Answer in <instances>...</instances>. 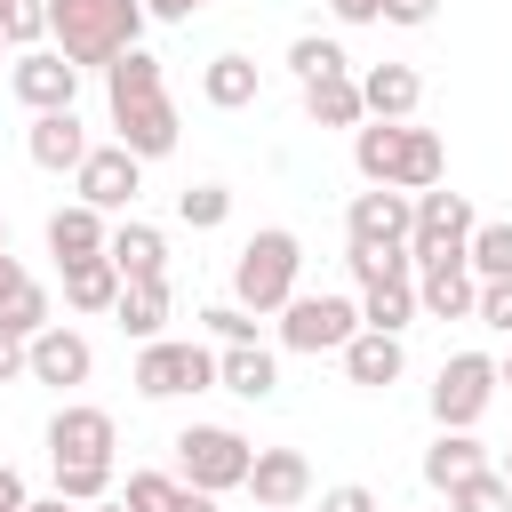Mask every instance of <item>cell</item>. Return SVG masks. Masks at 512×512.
Instances as JSON below:
<instances>
[{"label":"cell","mask_w":512,"mask_h":512,"mask_svg":"<svg viewBox=\"0 0 512 512\" xmlns=\"http://www.w3.org/2000/svg\"><path fill=\"white\" fill-rule=\"evenodd\" d=\"M408 224H416V200L392 192V184H368V192L352 200V216H344L352 248H408Z\"/></svg>","instance_id":"11"},{"label":"cell","mask_w":512,"mask_h":512,"mask_svg":"<svg viewBox=\"0 0 512 512\" xmlns=\"http://www.w3.org/2000/svg\"><path fill=\"white\" fill-rule=\"evenodd\" d=\"M296 272H304V240H296L288 224H264V232H248L240 256H232V304L280 312V304L296 296Z\"/></svg>","instance_id":"3"},{"label":"cell","mask_w":512,"mask_h":512,"mask_svg":"<svg viewBox=\"0 0 512 512\" xmlns=\"http://www.w3.org/2000/svg\"><path fill=\"white\" fill-rule=\"evenodd\" d=\"M104 256L120 264V280H152V272H168V240H160V224H144V216H120V224L104 232Z\"/></svg>","instance_id":"16"},{"label":"cell","mask_w":512,"mask_h":512,"mask_svg":"<svg viewBox=\"0 0 512 512\" xmlns=\"http://www.w3.org/2000/svg\"><path fill=\"white\" fill-rule=\"evenodd\" d=\"M104 104H112V128L136 160H160L176 152V104H168V80H160V56L144 48H120L104 64Z\"/></svg>","instance_id":"1"},{"label":"cell","mask_w":512,"mask_h":512,"mask_svg":"<svg viewBox=\"0 0 512 512\" xmlns=\"http://www.w3.org/2000/svg\"><path fill=\"white\" fill-rule=\"evenodd\" d=\"M176 216H184L192 232H216V224L232 216V192H224V184H184V192H176Z\"/></svg>","instance_id":"33"},{"label":"cell","mask_w":512,"mask_h":512,"mask_svg":"<svg viewBox=\"0 0 512 512\" xmlns=\"http://www.w3.org/2000/svg\"><path fill=\"white\" fill-rule=\"evenodd\" d=\"M488 400H496V360H488V352L440 360V376H432V416H440V424H480Z\"/></svg>","instance_id":"8"},{"label":"cell","mask_w":512,"mask_h":512,"mask_svg":"<svg viewBox=\"0 0 512 512\" xmlns=\"http://www.w3.org/2000/svg\"><path fill=\"white\" fill-rule=\"evenodd\" d=\"M40 328H48V288H40L32 272H16V280L0 288V336H24V344H32Z\"/></svg>","instance_id":"29"},{"label":"cell","mask_w":512,"mask_h":512,"mask_svg":"<svg viewBox=\"0 0 512 512\" xmlns=\"http://www.w3.org/2000/svg\"><path fill=\"white\" fill-rule=\"evenodd\" d=\"M440 176H448V152H440V136L400 120V152H392V176H384V184H392V192H432Z\"/></svg>","instance_id":"17"},{"label":"cell","mask_w":512,"mask_h":512,"mask_svg":"<svg viewBox=\"0 0 512 512\" xmlns=\"http://www.w3.org/2000/svg\"><path fill=\"white\" fill-rule=\"evenodd\" d=\"M8 88H16V104H32V112H64V104L80 96V64H72L64 48H16Z\"/></svg>","instance_id":"10"},{"label":"cell","mask_w":512,"mask_h":512,"mask_svg":"<svg viewBox=\"0 0 512 512\" xmlns=\"http://www.w3.org/2000/svg\"><path fill=\"white\" fill-rule=\"evenodd\" d=\"M48 32L72 64H112L144 40V0H48Z\"/></svg>","instance_id":"2"},{"label":"cell","mask_w":512,"mask_h":512,"mask_svg":"<svg viewBox=\"0 0 512 512\" xmlns=\"http://www.w3.org/2000/svg\"><path fill=\"white\" fill-rule=\"evenodd\" d=\"M448 512H512L504 472H496V464H480L472 480H456V488H448Z\"/></svg>","instance_id":"32"},{"label":"cell","mask_w":512,"mask_h":512,"mask_svg":"<svg viewBox=\"0 0 512 512\" xmlns=\"http://www.w3.org/2000/svg\"><path fill=\"white\" fill-rule=\"evenodd\" d=\"M24 512H80V504H64V496H32Z\"/></svg>","instance_id":"48"},{"label":"cell","mask_w":512,"mask_h":512,"mask_svg":"<svg viewBox=\"0 0 512 512\" xmlns=\"http://www.w3.org/2000/svg\"><path fill=\"white\" fill-rule=\"evenodd\" d=\"M200 320H208L216 344H256V312H248V304H208Z\"/></svg>","instance_id":"37"},{"label":"cell","mask_w":512,"mask_h":512,"mask_svg":"<svg viewBox=\"0 0 512 512\" xmlns=\"http://www.w3.org/2000/svg\"><path fill=\"white\" fill-rule=\"evenodd\" d=\"M0 56H8V40H0Z\"/></svg>","instance_id":"53"},{"label":"cell","mask_w":512,"mask_h":512,"mask_svg":"<svg viewBox=\"0 0 512 512\" xmlns=\"http://www.w3.org/2000/svg\"><path fill=\"white\" fill-rule=\"evenodd\" d=\"M88 368H96V352H88V336L64 328V320H48V328L24 344V376H40V384H88Z\"/></svg>","instance_id":"14"},{"label":"cell","mask_w":512,"mask_h":512,"mask_svg":"<svg viewBox=\"0 0 512 512\" xmlns=\"http://www.w3.org/2000/svg\"><path fill=\"white\" fill-rule=\"evenodd\" d=\"M0 40L8 48H40L48 40V0H0Z\"/></svg>","instance_id":"34"},{"label":"cell","mask_w":512,"mask_h":512,"mask_svg":"<svg viewBox=\"0 0 512 512\" xmlns=\"http://www.w3.org/2000/svg\"><path fill=\"white\" fill-rule=\"evenodd\" d=\"M480 464H488V448L472 440V424H440V440L424 448V480H432V488H456V480H472Z\"/></svg>","instance_id":"26"},{"label":"cell","mask_w":512,"mask_h":512,"mask_svg":"<svg viewBox=\"0 0 512 512\" xmlns=\"http://www.w3.org/2000/svg\"><path fill=\"white\" fill-rule=\"evenodd\" d=\"M80 512H128V504H112V496H96V504H80Z\"/></svg>","instance_id":"49"},{"label":"cell","mask_w":512,"mask_h":512,"mask_svg":"<svg viewBox=\"0 0 512 512\" xmlns=\"http://www.w3.org/2000/svg\"><path fill=\"white\" fill-rule=\"evenodd\" d=\"M272 512H304V504H272Z\"/></svg>","instance_id":"52"},{"label":"cell","mask_w":512,"mask_h":512,"mask_svg":"<svg viewBox=\"0 0 512 512\" xmlns=\"http://www.w3.org/2000/svg\"><path fill=\"white\" fill-rule=\"evenodd\" d=\"M288 72H296V80H328V72H344V48L320 40V32H304V40L288 48Z\"/></svg>","instance_id":"35"},{"label":"cell","mask_w":512,"mask_h":512,"mask_svg":"<svg viewBox=\"0 0 512 512\" xmlns=\"http://www.w3.org/2000/svg\"><path fill=\"white\" fill-rule=\"evenodd\" d=\"M168 512H216V496L192 488V480H176V504H168Z\"/></svg>","instance_id":"46"},{"label":"cell","mask_w":512,"mask_h":512,"mask_svg":"<svg viewBox=\"0 0 512 512\" xmlns=\"http://www.w3.org/2000/svg\"><path fill=\"white\" fill-rule=\"evenodd\" d=\"M144 400H184V392H208L216 384V352L192 344V336H152L136 352V376H128Z\"/></svg>","instance_id":"4"},{"label":"cell","mask_w":512,"mask_h":512,"mask_svg":"<svg viewBox=\"0 0 512 512\" xmlns=\"http://www.w3.org/2000/svg\"><path fill=\"white\" fill-rule=\"evenodd\" d=\"M128 512H168L176 504V480L168 472H128V496H120Z\"/></svg>","instance_id":"38"},{"label":"cell","mask_w":512,"mask_h":512,"mask_svg":"<svg viewBox=\"0 0 512 512\" xmlns=\"http://www.w3.org/2000/svg\"><path fill=\"white\" fill-rule=\"evenodd\" d=\"M112 320H120L136 344H152V336L168 328V272H152V280H120V304H112Z\"/></svg>","instance_id":"25"},{"label":"cell","mask_w":512,"mask_h":512,"mask_svg":"<svg viewBox=\"0 0 512 512\" xmlns=\"http://www.w3.org/2000/svg\"><path fill=\"white\" fill-rule=\"evenodd\" d=\"M408 320H416V272H376V280H360V328L400 336Z\"/></svg>","instance_id":"18"},{"label":"cell","mask_w":512,"mask_h":512,"mask_svg":"<svg viewBox=\"0 0 512 512\" xmlns=\"http://www.w3.org/2000/svg\"><path fill=\"white\" fill-rule=\"evenodd\" d=\"M72 176H80V200H88V208H104V216H112V208H128V200L144 192V160H136L128 144H104V152H88Z\"/></svg>","instance_id":"12"},{"label":"cell","mask_w":512,"mask_h":512,"mask_svg":"<svg viewBox=\"0 0 512 512\" xmlns=\"http://www.w3.org/2000/svg\"><path fill=\"white\" fill-rule=\"evenodd\" d=\"M256 88H264V72H256V56H240V48L208 56V72H200V96H208L216 112H240V104H256Z\"/></svg>","instance_id":"24"},{"label":"cell","mask_w":512,"mask_h":512,"mask_svg":"<svg viewBox=\"0 0 512 512\" xmlns=\"http://www.w3.org/2000/svg\"><path fill=\"white\" fill-rule=\"evenodd\" d=\"M248 440L232 432V424H184L176 432V472L192 480V488H208V496H224V488H240L248 480Z\"/></svg>","instance_id":"6"},{"label":"cell","mask_w":512,"mask_h":512,"mask_svg":"<svg viewBox=\"0 0 512 512\" xmlns=\"http://www.w3.org/2000/svg\"><path fill=\"white\" fill-rule=\"evenodd\" d=\"M24 504H32V496H24V472L0 464V512H24Z\"/></svg>","instance_id":"43"},{"label":"cell","mask_w":512,"mask_h":512,"mask_svg":"<svg viewBox=\"0 0 512 512\" xmlns=\"http://www.w3.org/2000/svg\"><path fill=\"white\" fill-rule=\"evenodd\" d=\"M208 0H144V16H168V24H192Z\"/></svg>","instance_id":"44"},{"label":"cell","mask_w":512,"mask_h":512,"mask_svg":"<svg viewBox=\"0 0 512 512\" xmlns=\"http://www.w3.org/2000/svg\"><path fill=\"white\" fill-rule=\"evenodd\" d=\"M440 0H384V24H432Z\"/></svg>","instance_id":"42"},{"label":"cell","mask_w":512,"mask_h":512,"mask_svg":"<svg viewBox=\"0 0 512 512\" xmlns=\"http://www.w3.org/2000/svg\"><path fill=\"white\" fill-rule=\"evenodd\" d=\"M408 200H416V224H408L416 272H424V264H464V240H472V224H480L472 200H464V192H440V184H432V192H408Z\"/></svg>","instance_id":"5"},{"label":"cell","mask_w":512,"mask_h":512,"mask_svg":"<svg viewBox=\"0 0 512 512\" xmlns=\"http://www.w3.org/2000/svg\"><path fill=\"white\" fill-rule=\"evenodd\" d=\"M320 512H376V496H368L360 480H344V488H328V496H320Z\"/></svg>","instance_id":"40"},{"label":"cell","mask_w":512,"mask_h":512,"mask_svg":"<svg viewBox=\"0 0 512 512\" xmlns=\"http://www.w3.org/2000/svg\"><path fill=\"white\" fill-rule=\"evenodd\" d=\"M352 328H360L352 296H288L280 304V344L288 352H344Z\"/></svg>","instance_id":"7"},{"label":"cell","mask_w":512,"mask_h":512,"mask_svg":"<svg viewBox=\"0 0 512 512\" xmlns=\"http://www.w3.org/2000/svg\"><path fill=\"white\" fill-rule=\"evenodd\" d=\"M104 208H88V200H72V208H56L48 216V256L56 264H80V256H104Z\"/></svg>","instance_id":"21"},{"label":"cell","mask_w":512,"mask_h":512,"mask_svg":"<svg viewBox=\"0 0 512 512\" xmlns=\"http://www.w3.org/2000/svg\"><path fill=\"white\" fill-rule=\"evenodd\" d=\"M216 384L240 392V400H272V392H280V360H272L264 344H224V352H216Z\"/></svg>","instance_id":"23"},{"label":"cell","mask_w":512,"mask_h":512,"mask_svg":"<svg viewBox=\"0 0 512 512\" xmlns=\"http://www.w3.org/2000/svg\"><path fill=\"white\" fill-rule=\"evenodd\" d=\"M240 488L256 496V512H272V504H304V496H312V456H304V448H256Z\"/></svg>","instance_id":"13"},{"label":"cell","mask_w":512,"mask_h":512,"mask_svg":"<svg viewBox=\"0 0 512 512\" xmlns=\"http://www.w3.org/2000/svg\"><path fill=\"white\" fill-rule=\"evenodd\" d=\"M376 512H384V504H376Z\"/></svg>","instance_id":"54"},{"label":"cell","mask_w":512,"mask_h":512,"mask_svg":"<svg viewBox=\"0 0 512 512\" xmlns=\"http://www.w3.org/2000/svg\"><path fill=\"white\" fill-rule=\"evenodd\" d=\"M304 112H312V128H360V120H368V104H360V80H352V72L304 80Z\"/></svg>","instance_id":"27"},{"label":"cell","mask_w":512,"mask_h":512,"mask_svg":"<svg viewBox=\"0 0 512 512\" xmlns=\"http://www.w3.org/2000/svg\"><path fill=\"white\" fill-rule=\"evenodd\" d=\"M400 368H408L400 336H384V328H352V344H344V376H352V384L384 392V384H400Z\"/></svg>","instance_id":"19"},{"label":"cell","mask_w":512,"mask_h":512,"mask_svg":"<svg viewBox=\"0 0 512 512\" xmlns=\"http://www.w3.org/2000/svg\"><path fill=\"white\" fill-rule=\"evenodd\" d=\"M16 272H24V264H16V256H8V224H0V288H8V280H16Z\"/></svg>","instance_id":"47"},{"label":"cell","mask_w":512,"mask_h":512,"mask_svg":"<svg viewBox=\"0 0 512 512\" xmlns=\"http://www.w3.org/2000/svg\"><path fill=\"white\" fill-rule=\"evenodd\" d=\"M464 264H472V280H504L512 272V224H472Z\"/></svg>","instance_id":"31"},{"label":"cell","mask_w":512,"mask_h":512,"mask_svg":"<svg viewBox=\"0 0 512 512\" xmlns=\"http://www.w3.org/2000/svg\"><path fill=\"white\" fill-rule=\"evenodd\" d=\"M112 448H120V424H112V408L64 400V408L48 416V456H56V464H112Z\"/></svg>","instance_id":"9"},{"label":"cell","mask_w":512,"mask_h":512,"mask_svg":"<svg viewBox=\"0 0 512 512\" xmlns=\"http://www.w3.org/2000/svg\"><path fill=\"white\" fill-rule=\"evenodd\" d=\"M416 96H424L416 64H368V72H360V104H368V120H408Z\"/></svg>","instance_id":"20"},{"label":"cell","mask_w":512,"mask_h":512,"mask_svg":"<svg viewBox=\"0 0 512 512\" xmlns=\"http://www.w3.org/2000/svg\"><path fill=\"white\" fill-rule=\"evenodd\" d=\"M56 496H64V504H96V496H112V464H56Z\"/></svg>","instance_id":"36"},{"label":"cell","mask_w":512,"mask_h":512,"mask_svg":"<svg viewBox=\"0 0 512 512\" xmlns=\"http://www.w3.org/2000/svg\"><path fill=\"white\" fill-rule=\"evenodd\" d=\"M472 320H480V328H496V336H512V272H504V280H480Z\"/></svg>","instance_id":"39"},{"label":"cell","mask_w":512,"mask_h":512,"mask_svg":"<svg viewBox=\"0 0 512 512\" xmlns=\"http://www.w3.org/2000/svg\"><path fill=\"white\" fill-rule=\"evenodd\" d=\"M392 152H400V120H368V128H352V168H360L368 184L392 176Z\"/></svg>","instance_id":"30"},{"label":"cell","mask_w":512,"mask_h":512,"mask_svg":"<svg viewBox=\"0 0 512 512\" xmlns=\"http://www.w3.org/2000/svg\"><path fill=\"white\" fill-rule=\"evenodd\" d=\"M24 376V336H0V384Z\"/></svg>","instance_id":"45"},{"label":"cell","mask_w":512,"mask_h":512,"mask_svg":"<svg viewBox=\"0 0 512 512\" xmlns=\"http://www.w3.org/2000/svg\"><path fill=\"white\" fill-rule=\"evenodd\" d=\"M416 304H424L432 320H472V304H480V280H472V264H424V280H416Z\"/></svg>","instance_id":"22"},{"label":"cell","mask_w":512,"mask_h":512,"mask_svg":"<svg viewBox=\"0 0 512 512\" xmlns=\"http://www.w3.org/2000/svg\"><path fill=\"white\" fill-rule=\"evenodd\" d=\"M24 152H32V168H48V176L80 168V160H88V128H80V112H72V104H64V112H32Z\"/></svg>","instance_id":"15"},{"label":"cell","mask_w":512,"mask_h":512,"mask_svg":"<svg viewBox=\"0 0 512 512\" xmlns=\"http://www.w3.org/2000/svg\"><path fill=\"white\" fill-rule=\"evenodd\" d=\"M496 472H504V488H512V456H504V464H496Z\"/></svg>","instance_id":"50"},{"label":"cell","mask_w":512,"mask_h":512,"mask_svg":"<svg viewBox=\"0 0 512 512\" xmlns=\"http://www.w3.org/2000/svg\"><path fill=\"white\" fill-rule=\"evenodd\" d=\"M64 304H72V312H112V304H120V264H112V256L64 264Z\"/></svg>","instance_id":"28"},{"label":"cell","mask_w":512,"mask_h":512,"mask_svg":"<svg viewBox=\"0 0 512 512\" xmlns=\"http://www.w3.org/2000/svg\"><path fill=\"white\" fill-rule=\"evenodd\" d=\"M496 384H512V360H504V368H496Z\"/></svg>","instance_id":"51"},{"label":"cell","mask_w":512,"mask_h":512,"mask_svg":"<svg viewBox=\"0 0 512 512\" xmlns=\"http://www.w3.org/2000/svg\"><path fill=\"white\" fill-rule=\"evenodd\" d=\"M336 24H384V0H328Z\"/></svg>","instance_id":"41"}]
</instances>
